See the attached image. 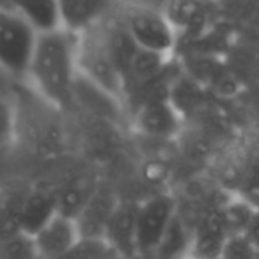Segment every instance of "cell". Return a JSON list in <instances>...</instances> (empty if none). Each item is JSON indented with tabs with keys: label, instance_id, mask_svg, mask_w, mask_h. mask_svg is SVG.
<instances>
[{
	"label": "cell",
	"instance_id": "4fadbf2b",
	"mask_svg": "<svg viewBox=\"0 0 259 259\" xmlns=\"http://www.w3.org/2000/svg\"><path fill=\"white\" fill-rule=\"evenodd\" d=\"M98 185L91 178L78 176L57 188L59 213L75 220L98 192Z\"/></svg>",
	"mask_w": 259,
	"mask_h": 259
},
{
	"label": "cell",
	"instance_id": "5b68a950",
	"mask_svg": "<svg viewBox=\"0 0 259 259\" xmlns=\"http://www.w3.org/2000/svg\"><path fill=\"white\" fill-rule=\"evenodd\" d=\"M231 231L224 219L222 208L208 209L190 234L188 255L192 259H220Z\"/></svg>",
	"mask_w": 259,
	"mask_h": 259
},
{
	"label": "cell",
	"instance_id": "8fae6325",
	"mask_svg": "<svg viewBox=\"0 0 259 259\" xmlns=\"http://www.w3.org/2000/svg\"><path fill=\"white\" fill-rule=\"evenodd\" d=\"M110 9L107 2H94V0H73L61 2L62 29L75 36H82L89 29H93L105 13Z\"/></svg>",
	"mask_w": 259,
	"mask_h": 259
},
{
	"label": "cell",
	"instance_id": "7402d4cb",
	"mask_svg": "<svg viewBox=\"0 0 259 259\" xmlns=\"http://www.w3.org/2000/svg\"><path fill=\"white\" fill-rule=\"evenodd\" d=\"M243 199L250 202V204L259 211V181H254V183L250 185V188L247 190V194H245Z\"/></svg>",
	"mask_w": 259,
	"mask_h": 259
},
{
	"label": "cell",
	"instance_id": "e0dca14e",
	"mask_svg": "<svg viewBox=\"0 0 259 259\" xmlns=\"http://www.w3.org/2000/svg\"><path fill=\"white\" fill-rule=\"evenodd\" d=\"M167 57H162V55L151 54V52H144L139 50L135 52L134 59L130 62L128 73L134 78H137L139 82H151L156 75L163 69V62H165Z\"/></svg>",
	"mask_w": 259,
	"mask_h": 259
},
{
	"label": "cell",
	"instance_id": "603a6c76",
	"mask_svg": "<svg viewBox=\"0 0 259 259\" xmlns=\"http://www.w3.org/2000/svg\"><path fill=\"white\" fill-rule=\"evenodd\" d=\"M13 83L15 82H13L6 73L0 71V96H11V85Z\"/></svg>",
	"mask_w": 259,
	"mask_h": 259
},
{
	"label": "cell",
	"instance_id": "277c9868",
	"mask_svg": "<svg viewBox=\"0 0 259 259\" xmlns=\"http://www.w3.org/2000/svg\"><path fill=\"white\" fill-rule=\"evenodd\" d=\"M176 215V204L169 195H155L139 204L137 217H135L137 254L156 255Z\"/></svg>",
	"mask_w": 259,
	"mask_h": 259
},
{
	"label": "cell",
	"instance_id": "5bb4252c",
	"mask_svg": "<svg viewBox=\"0 0 259 259\" xmlns=\"http://www.w3.org/2000/svg\"><path fill=\"white\" fill-rule=\"evenodd\" d=\"M27 192L29 188L0 187V236L22 231Z\"/></svg>",
	"mask_w": 259,
	"mask_h": 259
},
{
	"label": "cell",
	"instance_id": "6da1fadb",
	"mask_svg": "<svg viewBox=\"0 0 259 259\" xmlns=\"http://www.w3.org/2000/svg\"><path fill=\"white\" fill-rule=\"evenodd\" d=\"M78 36L59 30L37 36L27 78L47 103L68 108L78 82Z\"/></svg>",
	"mask_w": 259,
	"mask_h": 259
},
{
	"label": "cell",
	"instance_id": "52a82bcc",
	"mask_svg": "<svg viewBox=\"0 0 259 259\" xmlns=\"http://www.w3.org/2000/svg\"><path fill=\"white\" fill-rule=\"evenodd\" d=\"M135 126L149 137H172L180 130V115L172 101L165 98H151L135 114Z\"/></svg>",
	"mask_w": 259,
	"mask_h": 259
},
{
	"label": "cell",
	"instance_id": "cb8c5ba5",
	"mask_svg": "<svg viewBox=\"0 0 259 259\" xmlns=\"http://www.w3.org/2000/svg\"><path fill=\"white\" fill-rule=\"evenodd\" d=\"M255 259H259V248H257V252H255Z\"/></svg>",
	"mask_w": 259,
	"mask_h": 259
},
{
	"label": "cell",
	"instance_id": "7c38bea8",
	"mask_svg": "<svg viewBox=\"0 0 259 259\" xmlns=\"http://www.w3.org/2000/svg\"><path fill=\"white\" fill-rule=\"evenodd\" d=\"M18 15L27 22V25L36 32V36L59 32L62 29L61 2L52 0H34V2H15Z\"/></svg>",
	"mask_w": 259,
	"mask_h": 259
},
{
	"label": "cell",
	"instance_id": "ac0fdd59",
	"mask_svg": "<svg viewBox=\"0 0 259 259\" xmlns=\"http://www.w3.org/2000/svg\"><path fill=\"white\" fill-rule=\"evenodd\" d=\"M188 247H190V236L185 233L183 224H181V220L176 215V219L170 224L169 231H167L156 255H160L163 259H172L176 255L185 254V252L188 254Z\"/></svg>",
	"mask_w": 259,
	"mask_h": 259
},
{
	"label": "cell",
	"instance_id": "2e32d148",
	"mask_svg": "<svg viewBox=\"0 0 259 259\" xmlns=\"http://www.w3.org/2000/svg\"><path fill=\"white\" fill-rule=\"evenodd\" d=\"M0 259H39L32 236L23 231L0 236Z\"/></svg>",
	"mask_w": 259,
	"mask_h": 259
},
{
	"label": "cell",
	"instance_id": "30bf717a",
	"mask_svg": "<svg viewBox=\"0 0 259 259\" xmlns=\"http://www.w3.org/2000/svg\"><path fill=\"white\" fill-rule=\"evenodd\" d=\"M135 217H137V206L119 202L103 234V243L119 254H137L135 250Z\"/></svg>",
	"mask_w": 259,
	"mask_h": 259
},
{
	"label": "cell",
	"instance_id": "44dd1931",
	"mask_svg": "<svg viewBox=\"0 0 259 259\" xmlns=\"http://www.w3.org/2000/svg\"><path fill=\"white\" fill-rule=\"evenodd\" d=\"M243 234L250 240V243L254 245L255 248H259V211H255L254 219H252V222L248 224L247 231H245Z\"/></svg>",
	"mask_w": 259,
	"mask_h": 259
},
{
	"label": "cell",
	"instance_id": "8992f818",
	"mask_svg": "<svg viewBox=\"0 0 259 259\" xmlns=\"http://www.w3.org/2000/svg\"><path fill=\"white\" fill-rule=\"evenodd\" d=\"M39 259H62L82 241L78 226L66 215H57L32 236Z\"/></svg>",
	"mask_w": 259,
	"mask_h": 259
},
{
	"label": "cell",
	"instance_id": "ba28073f",
	"mask_svg": "<svg viewBox=\"0 0 259 259\" xmlns=\"http://www.w3.org/2000/svg\"><path fill=\"white\" fill-rule=\"evenodd\" d=\"M57 213H59L57 188H54L52 185L29 187L25 209H23L22 231L30 234V236H34Z\"/></svg>",
	"mask_w": 259,
	"mask_h": 259
},
{
	"label": "cell",
	"instance_id": "ffe728a7",
	"mask_svg": "<svg viewBox=\"0 0 259 259\" xmlns=\"http://www.w3.org/2000/svg\"><path fill=\"white\" fill-rule=\"evenodd\" d=\"M255 252L257 248L245 234H231L220 259H255Z\"/></svg>",
	"mask_w": 259,
	"mask_h": 259
},
{
	"label": "cell",
	"instance_id": "d6986e66",
	"mask_svg": "<svg viewBox=\"0 0 259 259\" xmlns=\"http://www.w3.org/2000/svg\"><path fill=\"white\" fill-rule=\"evenodd\" d=\"M16 135V108L11 96H0V156L11 148Z\"/></svg>",
	"mask_w": 259,
	"mask_h": 259
},
{
	"label": "cell",
	"instance_id": "9c48e42d",
	"mask_svg": "<svg viewBox=\"0 0 259 259\" xmlns=\"http://www.w3.org/2000/svg\"><path fill=\"white\" fill-rule=\"evenodd\" d=\"M119 202L114 199V195L98 188V192L89 201V204L75 219L82 240L103 241V234Z\"/></svg>",
	"mask_w": 259,
	"mask_h": 259
},
{
	"label": "cell",
	"instance_id": "7a4b0ae2",
	"mask_svg": "<svg viewBox=\"0 0 259 259\" xmlns=\"http://www.w3.org/2000/svg\"><path fill=\"white\" fill-rule=\"evenodd\" d=\"M37 36L18 15L15 2L0 0V71L13 82L25 80Z\"/></svg>",
	"mask_w": 259,
	"mask_h": 259
},
{
	"label": "cell",
	"instance_id": "3957f363",
	"mask_svg": "<svg viewBox=\"0 0 259 259\" xmlns=\"http://www.w3.org/2000/svg\"><path fill=\"white\" fill-rule=\"evenodd\" d=\"M124 27L139 50L169 57L176 45L178 34L160 9L149 6L130 8L124 18Z\"/></svg>",
	"mask_w": 259,
	"mask_h": 259
},
{
	"label": "cell",
	"instance_id": "9a60e30c",
	"mask_svg": "<svg viewBox=\"0 0 259 259\" xmlns=\"http://www.w3.org/2000/svg\"><path fill=\"white\" fill-rule=\"evenodd\" d=\"M165 18L172 25L174 32L180 30H194L202 23L204 13L199 4L194 2H174V4H167L165 9H162Z\"/></svg>",
	"mask_w": 259,
	"mask_h": 259
}]
</instances>
